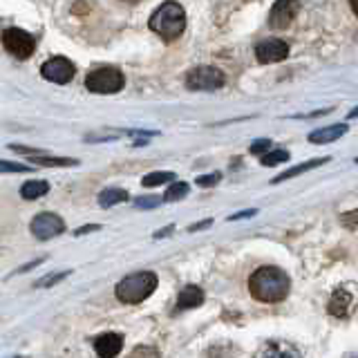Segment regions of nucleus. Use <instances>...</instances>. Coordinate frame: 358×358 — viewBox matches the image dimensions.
I'll return each instance as SVG.
<instances>
[{
	"label": "nucleus",
	"mask_w": 358,
	"mask_h": 358,
	"mask_svg": "<svg viewBox=\"0 0 358 358\" xmlns=\"http://www.w3.org/2000/svg\"><path fill=\"white\" fill-rule=\"evenodd\" d=\"M29 231H31V235L38 240H52L65 231V222H63L56 213H47L45 210V213H38L34 219H31Z\"/></svg>",
	"instance_id": "9"
},
{
	"label": "nucleus",
	"mask_w": 358,
	"mask_h": 358,
	"mask_svg": "<svg viewBox=\"0 0 358 358\" xmlns=\"http://www.w3.org/2000/svg\"><path fill=\"white\" fill-rule=\"evenodd\" d=\"M350 5H352V12L358 16V0H350Z\"/></svg>",
	"instance_id": "35"
},
{
	"label": "nucleus",
	"mask_w": 358,
	"mask_h": 358,
	"mask_svg": "<svg viewBox=\"0 0 358 358\" xmlns=\"http://www.w3.org/2000/svg\"><path fill=\"white\" fill-rule=\"evenodd\" d=\"M188 195V184L186 182H175L168 186V191L164 195V202H177V199H182Z\"/></svg>",
	"instance_id": "21"
},
{
	"label": "nucleus",
	"mask_w": 358,
	"mask_h": 358,
	"mask_svg": "<svg viewBox=\"0 0 358 358\" xmlns=\"http://www.w3.org/2000/svg\"><path fill=\"white\" fill-rule=\"evenodd\" d=\"M356 164H358V157H356Z\"/></svg>",
	"instance_id": "39"
},
{
	"label": "nucleus",
	"mask_w": 358,
	"mask_h": 358,
	"mask_svg": "<svg viewBox=\"0 0 358 358\" xmlns=\"http://www.w3.org/2000/svg\"><path fill=\"white\" fill-rule=\"evenodd\" d=\"M204 302V291L195 287V284H188L182 291H179V298H177V309H193L197 304Z\"/></svg>",
	"instance_id": "13"
},
{
	"label": "nucleus",
	"mask_w": 358,
	"mask_h": 358,
	"mask_svg": "<svg viewBox=\"0 0 358 358\" xmlns=\"http://www.w3.org/2000/svg\"><path fill=\"white\" fill-rule=\"evenodd\" d=\"M186 86H188V90L213 92V90H219L224 86V75H222V70H217V68L202 65V68H195V70L188 72Z\"/></svg>",
	"instance_id": "7"
},
{
	"label": "nucleus",
	"mask_w": 358,
	"mask_h": 358,
	"mask_svg": "<svg viewBox=\"0 0 358 358\" xmlns=\"http://www.w3.org/2000/svg\"><path fill=\"white\" fill-rule=\"evenodd\" d=\"M29 162L36 166H79V159H70V157H47L43 153L29 155Z\"/></svg>",
	"instance_id": "19"
},
{
	"label": "nucleus",
	"mask_w": 358,
	"mask_h": 358,
	"mask_svg": "<svg viewBox=\"0 0 358 358\" xmlns=\"http://www.w3.org/2000/svg\"><path fill=\"white\" fill-rule=\"evenodd\" d=\"M327 162H329V157H318V159L304 162V164H300V166H296V168H289V171H284V173H280L278 177H273V179H271V184H280V182H284V179L298 177V175H302V173H307V171H311V168H318V166H322V164H327Z\"/></svg>",
	"instance_id": "15"
},
{
	"label": "nucleus",
	"mask_w": 358,
	"mask_h": 358,
	"mask_svg": "<svg viewBox=\"0 0 358 358\" xmlns=\"http://www.w3.org/2000/svg\"><path fill=\"white\" fill-rule=\"evenodd\" d=\"M350 117H352V119H354V117H358V108H356L354 112H350Z\"/></svg>",
	"instance_id": "36"
},
{
	"label": "nucleus",
	"mask_w": 358,
	"mask_h": 358,
	"mask_svg": "<svg viewBox=\"0 0 358 358\" xmlns=\"http://www.w3.org/2000/svg\"><path fill=\"white\" fill-rule=\"evenodd\" d=\"M210 224H213V219H204V222H197L191 226V231H199V228H208Z\"/></svg>",
	"instance_id": "34"
},
{
	"label": "nucleus",
	"mask_w": 358,
	"mask_h": 358,
	"mask_svg": "<svg viewBox=\"0 0 358 358\" xmlns=\"http://www.w3.org/2000/svg\"><path fill=\"white\" fill-rule=\"evenodd\" d=\"M3 47L9 52L12 56L25 61L34 54L36 49V38L27 34L25 29H18V27H9L3 31Z\"/></svg>",
	"instance_id": "5"
},
{
	"label": "nucleus",
	"mask_w": 358,
	"mask_h": 358,
	"mask_svg": "<svg viewBox=\"0 0 358 358\" xmlns=\"http://www.w3.org/2000/svg\"><path fill=\"white\" fill-rule=\"evenodd\" d=\"M256 358H300L298 352L293 350L291 345H282V343H276V345H267L265 350H262Z\"/></svg>",
	"instance_id": "16"
},
{
	"label": "nucleus",
	"mask_w": 358,
	"mask_h": 358,
	"mask_svg": "<svg viewBox=\"0 0 358 358\" xmlns=\"http://www.w3.org/2000/svg\"><path fill=\"white\" fill-rule=\"evenodd\" d=\"M289 159V153L287 150H271L267 153L265 157H262V166H278L282 162Z\"/></svg>",
	"instance_id": "23"
},
{
	"label": "nucleus",
	"mask_w": 358,
	"mask_h": 358,
	"mask_svg": "<svg viewBox=\"0 0 358 358\" xmlns=\"http://www.w3.org/2000/svg\"><path fill=\"white\" fill-rule=\"evenodd\" d=\"M289 289H291L289 276L276 267H262L249 278L251 296L260 302H280L287 298Z\"/></svg>",
	"instance_id": "1"
},
{
	"label": "nucleus",
	"mask_w": 358,
	"mask_h": 358,
	"mask_svg": "<svg viewBox=\"0 0 358 358\" xmlns=\"http://www.w3.org/2000/svg\"><path fill=\"white\" fill-rule=\"evenodd\" d=\"M148 25L155 34H159L164 40H175L182 36L186 29V12L179 3L168 0V3L155 9Z\"/></svg>",
	"instance_id": "2"
},
{
	"label": "nucleus",
	"mask_w": 358,
	"mask_h": 358,
	"mask_svg": "<svg viewBox=\"0 0 358 358\" xmlns=\"http://www.w3.org/2000/svg\"><path fill=\"white\" fill-rule=\"evenodd\" d=\"M300 12L298 0H276L269 14V27L273 29H287Z\"/></svg>",
	"instance_id": "10"
},
{
	"label": "nucleus",
	"mask_w": 358,
	"mask_h": 358,
	"mask_svg": "<svg viewBox=\"0 0 358 358\" xmlns=\"http://www.w3.org/2000/svg\"><path fill=\"white\" fill-rule=\"evenodd\" d=\"M75 72H77L75 63L68 61L65 56H54L40 65V75H43V79L49 83H59V86H65V83L75 79Z\"/></svg>",
	"instance_id": "8"
},
{
	"label": "nucleus",
	"mask_w": 358,
	"mask_h": 358,
	"mask_svg": "<svg viewBox=\"0 0 358 358\" xmlns=\"http://www.w3.org/2000/svg\"><path fill=\"white\" fill-rule=\"evenodd\" d=\"M327 311L334 318H350L352 313L358 311V289L354 284H345V287H338L332 293Z\"/></svg>",
	"instance_id": "6"
},
{
	"label": "nucleus",
	"mask_w": 358,
	"mask_h": 358,
	"mask_svg": "<svg viewBox=\"0 0 358 358\" xmlns=\"http://www.w3.org/2000/svg\"><path fill=\"white\" fill-rule=\"evenodd\" d=\"M12 358H25V356H12Z\"/></svg>",
	"instance_id": "38"
},
{
	"label": "nucleus",
	"mask_w": 358,
	"mask_h": 358,
	"mask_svg": "<svg viewBox=\"0 0 358 358\" xmlns=\"http://www.w3.org/2000/svg\"><path fill=\"white\" fill-rule=\"evenodd\" d=\"M125 86V79L117 68H97L86 79V88L94 94H114Z\"/></svg>",
	"instance_id": "4"
},
{
	"label": "nucleus",
	"mask_w": 358,
	"mask_h": 358,
	"mask_svg": "<svg viewBox=\"0 0 358 358\" xmlns=\"http://www.w3.org/2000/svg\"><path fill=\"white\" fill-rule=\"evenodd\" d=\"M347 132V125L345 123H336V125H327V128H320L309 134V141L311 143H332L336 139H341V137Z\"/></svg>",
	"instance_id": "14"
},
{
	"label": "nucleus",
	"mask_w": 358,
	"mask_h": 358,
	"mask_svg": "<svg viewBox=\"0 0 358 358\" xmlns=\"http://www.w3.org/2000/svg\"><path fill=\"white\" fill-rule=\"evenodd\" d=\"M289 54V45L284 43L280 38H269V40H262L256 47V59L260 63H278L284 61Z\"/></svg>",
	"instance_id": "11"
},
{
	"label": "nucleus",
	"mask_w": 358,
	"mask_h": 358,
	"mask_svg": "<svg viewBox=\"0 0 358 358\" xmlns=\"http://www.w3.org/2000/svg\"><path fill=\"white\" fill-rule=\"evenodd\" d=\"M121 202H128V191H123V188H105L99 193V204L103 208L117 206Z\"/></svg>",
	"instance_id": "17"
},
{
	"label": "nucleus",
	"mask_w": 358,
	"mask_h": 358,
	"mask_svg": "<svg viewBox=\"0 0 358 358\" xmlns=\"http://www.w3.org/2000/svg\"><path fill=\"white\" fill-rule=\"evenodd\" d=\"M168 182H175V173H171V171H157V173H150V175H146L141 179V184L148 186V188L162 186V184H168Z\"/></svg>",
	"instance_id": "20"
},
{
	"label": "nucleus",
	"mask_w": 358,
	"mask_h": 358,
	"mask_svg": "<svg viewBox=\"0 0 358 358\" xmlns=\"http://www.w3.org/2000/svg\"><path fill=\"white\" fill-rule=\"evenodd\" d=\"M343 224H347L350 228L358 226V210H354V213H345L343 215Z\"/></svg>",
	"instance_id": "29"
},
{
	"label": "nucleus",
	"mask_w": 358,
	"mask_h": 358,
	"mask_svg": "<svg viewBox=\"0 0 358 358\" xmlns=\"http://www.w3.org/2000/svg\"><path fill=\"white\" fill-rule=\"evenodd\" d=\"M159 202H162L159 197H139L134 202V206L137 208H155V206H159Z\"/></svg>",
	"instance_id": "28"
},
{
	"label": "nucleus",
	"mask_w": 358,
	"mask_h": 358,
	"mask_svg": "<svg viewBox=\"0 0 358 358\" xmlns=\"http://www.w3.org/2000/svg\"><path fill=\"white\" fill-rule=\"evenodd\" d=\"M31 166H23L18 162H7V159H0V173H29Z\"/></svg>",
	"instance_id": "25"
},
{
	"label": "nucleus",
	"mask_w": 358,
	"mask_h": 358,
	"mask_svg": "<svg viewBox=\"0 0 358 358\" xmlns=\"http://www.w3.org/2000/svg\"><path fill=\"white\" fill-rule=\"evenodd\" d=\"M219 182V173H210V175H199L197 177V186H202V188H210V186H215Z\"/></svg>",
	"instance_id": "26"
},
{
	"label": "nucleus",
	"mask_w": 358,
	"mask_h": 358,
	"mask_svg": "<svg viewBox=\"0 0 358 358\" xmlns=\"http://www.w3.org/2000/svg\"><path fill=\"white\" fill-rule=\"evenodd\" d=\"M40 262H45V258H38V260H34V262H29V265H25V267L16 269V273H25V271H29V269H34L36 265H40Z\"/></svg>",
	"instance_id": "32"
},
{
	"label": "nucleus",
	"mask_w": 358,
	"mask_h": 358,
	"mask_svg": "<svg viewBox=\"0 0 358 358\" xmlns=\"http://www.w3.org/2000/svg\"><path fill=\"white\" fill-rule=\"evenodd\" d=\"M173 231H175V226H166V228H162V231H157L155 238H157V240H162V238H166V235H171Z\"/></svg>",
	"instance_id": "33"
},
{
	"label": "nucleus",
	"mask_w": 358,
	"mask_h": 358,
	"mask_svg": "<svg viewBox=\"0 0 358 358\" xmlns=\"http://www.w3.org/2000/svg\"><path fill=\"white\" fill-rule=\"evenodd\" d=\"M157 282L159 280H157L153 271H139V273H132V276H125L117 284L114 293H117V298L125 304H139L157 289Z\"/></svg>",
	"instance_id": "3"
},
{
	"label": "nucleus",
	"mask_w": 358,
	"mask_h": 358,
	"mask_svg": "<svg viewBox=\"0 0 358 358\" xmlns=\"http://www.w3.org/2000/svg\"><path fill=\"white\" fill-rule=\"evenodd\" d=\"M121 347H123V338L119 334H101L94 338V350H97V354L101 358H114V356H119L121 352Z\"/></svg>",
	"instance_id": "12"
},
{
	"label": "nucleus",
	"mask_w": 358,
	"mask_h": 358,
	"mask_svg": "<svg viewBox=\"0 0 358 358\" xmlns=\"http://www.w3.org/2000/svg\"><path fill=\"white\" fill-rule=\"evenodd\" d=\"M269 148H271V141L269 139H258V141L251 143V153H254V155H262V157H265Z\"/></svg>",
	"instance_id": "27"
},
{
	"label": "nucleus",
	"mask_w": 358,
	"mask_h": 358,
	"mask_svg": "<svg viewBox=\"0 0 358 358\" xmlns=\"http://www.w3.org/2000/svg\"><path fill=\"white\" fill-rule=\"evenodd\" d=\"M128 3H139V0H128Z\"/></svg>",
	"instance_id": "37"
},
{
	"label": "nucleus",
	"mask_w": 358,
	"mask_h": 358,
	"mask_svg": "<svg viewBox=\"0 0 358 358\" xmlns=\"http://www.w3.org/2000/svg\"><path fill=\"white\" fill-rule=\"evenodd\" d=\"M128 358H162V354L150 345H137Z\"/></svg>",
	"instance_id": "24"
},
{
	"label": "nucleus",
	"mask_w": 358,
	"mask_h": 358,
	"mask_svg": "<svg viewBox=\"0 0 358 358\" xmlns=\"http://www.w3.org/2000/svg\"><path fill=\"white\" fill-rule=\"evenodd\" d=\"M258 213V210L256 208H249V210H240V213H235V215H231L228 219H231V222H235V219H244V217H254Z\"/></svg>",
	"instance_id": "30"
},
{
	"label": "nucleus",
	"mask_w": 358,
	"mask_h": 358,
	"mask_svg": "<svg viewBox=\"0 0 358 358\" xmlns=\"http://www.w3.org/2000/svg\"><path fill=\"white\" fill-rule=\"evenodd\" d=\"M47 193H49V184L43 182V179L25 182L23 188H20V197H23V199H38V197H45Z\"/></svg>",
	"instance_id": "18"
},
{
	"label": "nucleus",
	"mask_w": 358,
	"mask_h": 358,
	"mask_svg": "<svg viewBox=\"0 0 358 358\" xmlns=\"http://www.w3.org/2000/svg\"><path fill=\"white\" fill-rule=\"evenodd\" d=\"M101 226L99 224H88V226H81V228H77L75 231V235L79 238V235H86V233H92V231H99Z\"/></svg>",
	"instance_id": "31"
},
{
	"label": "nucleus",
	"mask_w": 358,
	"mask_h": 358,
	"mask_svg": "<svg viewBox=\"0 0 358 358\" xmlns=\"http://www.w3.org/2000/svg\"><path fill=\"white\" fill-rule=\"evenodd\" d=\"M72 271H59V273H52V276H45V278H40L34 287L36 289H47V287H54V284H59L61 280H65L70 276Z\"/></svg>",
	"instance_id": "22"
}]
</instances>
